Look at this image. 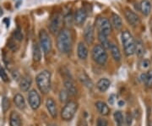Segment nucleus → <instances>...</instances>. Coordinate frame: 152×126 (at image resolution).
<instances>
[{
  "label": "nucleus",
  "instance_id": "nucleus-4",
  "mask_svg": "<svg viewBox=\"0 0 152 126\" xmlns=\"http://www.w3.org/2000/svg\"><path fill=\"white\" fill-rule=\"evenodd\" d=\"M92 58L98 64H105L107 61V53L106 49L101 45H96L92 49Z\"/></svg>",
  "mask_w": 152,
  "mask_h": 126
},
{
  "label": "nucleus",
  "instance_id": "nucleus-32",
  "mask_svg": "<svg viewBox=\"0 0 152 126\" xmlns=\"http://www.w3.org/2000/svg\"><path fill=\"white\" fill-rule=\"evenodd\" d=\"M0 77L4 82H8L9 81V77H8L7 74H6L5 70L1 65H0Z\"/></svg>",
  "mask_w": 152,
  "mask_h": 126
},
{
  "label": "nucleus",
  "instance_id": "nucleus-18",
  "mask_svg": "<svg viewBox=\"0 0 152 126\" xmlns=\"http://www.w3.org/2000/svg\"><path fill=\"white\" fill-rule=\"evenodd\" d=\"M96 109H97V110L99 111V113H100L101 114L104 115V116L109 114V113H110V109H109V107H108L104 102L98 101V102H96Z\"/></svg>",
  "mask_w": 152,
  "mask_h": 126
},
{
  "label": "nucleus",
  "instance_id": "nucleus-31",
  "mask_svg": "<svg viewBox=\"0 0 152 126\" xmlns=\"http://www.w3.org/2000/svg\"><path fill=\"white\" fill-rule=\"evenodd\" d=\"M68 97H69V95H68V93L65 90H62V91L60 92L59 98H60V101H61L62 103H65V102H67Z\"/></svg>",
  "mask_w": 152,
  "mask_h": 126
},
{
  "label": "nucleus",
  "instance_id": "nucleus-9",
  "mask_svg": "<svg viewBox=\"0 0 152 126\" xmlns=\"http://www.w3.org/2000/svg\"><path fill=\"white\" fill-rule=\"evenodd\" d=\"M28 102L31 108L34 110L37 109L41 106V97L36 90H31L29 92Z\"/></svg>",
  "mask_w": 152,
  "mask_h": 126
},
{
  "label": "nucleus",
  "instance_id": "nucleus-24",
  "mask_svg": "<svg viewBox=\"0 0 152 126\" xmlns=\"http://www.w3.org/2000/svg\"><path fill=\"white\" fill-rule=\"evenodd\" d=\"M112 22H113V26L117 30H120L123 27V21L120 16L117 14H113L112 15Z\"/></svg>",
  "mask_w": 152,
  "mask_h": 126
},
{
  "label": "nucleus",
  "instance_id": "nucleus-39",
  "mask_svg": "<svg viewBox=\"0 0 152 126\" xmlns=\"http://www.w3.org/2000/svg\"><path fill=\"white\" fill-rule=\"evenodd\" d=\"M140 79L143 82H145V80H146V73H144L140 75Z\"/></svg>",
  "mask_w": 152,
  "mask_h": 126
},
{
  "label": "nucleus",
  "instance_id": "nucleus-44",
  "mask_svg": "<svg viewBox=\"0 0 152 126\" xmlns=\"http://www.w3.org/2000/svg\"><path fill=\"white\" fill-rule=\"evenodd\" d=\"M149 126H152V123H151V124L149 125Z\"/></svg>",
  "mask_w": 152,
  "mask_h": 126
},
{
  "label": "nucleus",
  "instance_id": "nucleus-28",
  "mask_svg": "<svg viewBox=\"0 0 152 126\" xmlns=\"http://www.w3.org/2000/svg\"><path fill=\"white\" fill-rule=\"evenodd\" d=\"M114 119L118 126H123L124 125V116L120 111H117L114 114Z\"/></svg>",
  "mask_w": 152,
  "mask_h": 126
},
{
  "label": "nucleus",
  "instance_id": "nucleus-14",
  "mask_svg": "<svg viewBox=\"0 0 152 126\" xmlns=\"http://www.w3.org/2000/svg\"><path fill=\"white\" fill-rule=\"evenodd\" d=\"M87 17V14L84 9H79L78 11L75 13L74 15V22L77 25H82L85 21Z\"/></svg>",
  "mask_w": 152,
  "mask_h": 126
},
{
  "label": "nucleus",
  "instance_id": "nucleus-43",
  "mask_svg": "<svg viewBox=\"0 0 152 126\" xmlns=\"http://www.w3.org/2000/svg\"><path fill=\"white\" fill-rule=\"evenodd\" d=\"M3 14H4V12H3V9H2V8L0 7V17L3 15Z\"/></svg>",
  "mask_w": 152,
  "mask_h": 126
},
{
  "label": "nucleus",
  "instance_id": "nucleus-23",
  "mask_svg": "<svg viewBox=\"0 0 152 126\" xmlns=\"http://www.w3.org/2000/svg\"><path fill=\"white\" fill-rule=\"evenodd\" d=\"M79 79L81 81V83L86 86L87 88L91 89L93 87V82L91 81V80L89 78V76L86 75L84 72H81L80 73V75L79 76Z\"/></svg>",
  "mask_w": 152,
  "mask_h": 126
},
{
  "label": "nucleus",
  "instance_id": "nucleus-13",
  "mask_svg": "<svg viewBox=\"0 0 152 126\" xmlns=\"http://www.w3.org/2000/svg\"><path fill=\"white\" fill-rule=\"evenodd\" d=\"M65 91L68 93L69 96H75L77 94V88L72 80H66L64 81Z\"/></svg>",
  "mask_w": 152,
  "mask_h": 126
},
{
  "label": "nucleus",
  "instance_id": "nucleus-27",
  "mask_svg": "<svg viewBox=\"0 0 152 126\" xmlns=\"http://www.w3.org/2000/svg\"><path fill=\"white\" fill-rule=\"evenodd\" d=\"M98 39H99L100 42H101V46L103 47L105 49L110 48V45L111 44H110V42H109L108 38H107V36L101 34V33H98Z\"/></svg>",
  "mask_w": 152,
  "mask_h": 126
},
{
  "label": "nucleus",
  "instance_id": "nucleus-6",
  "mask_svg": "<svg viewBox=\"0 0 152 126\" xmlns=\"http://www.w3.org/2000/svg\"><path fill=\"white\" fill-rule=\"evenodd\" d=\"M96 28L98 30V33L108 36L112 31V25L107 18H97V20H96Z\"/></svg>",
  "mask_w": 152,
  "mask_h": 126
},
{
  "label": "nucleus",
  "instance_id": "nucleus-5",
  "mask_svg": "<svg viewBox=\"0 0 152 126\" xmlns=\"http://www.w3.org/2000/svg\"><path fill=\"white\" fill-rule=\"evenodd\" d=\"M78 109V104L75 102H68L67 104L63 107L61 112V117L63 120H70L73 119V117L75 114L76 111Z\"/></svg>",
  "mask_w": 152,
  "mask_h": 126
},
{
  "label": "nucleus",
  "instance_id": "nucleus-1",
  "mask_svg": "<svg viewBox=\"0 0 152 126\" xmlns=\"http://www.w3.org/2000/svg\"><path fill=\"white\" fill-rule=\"evenodd\" d=\"M72 36L68 29H63L57 35V47L62 53H68L72 49Z\"/></svg>",
  "mask_w": 152,
  "mask_h": 126
},
{
  "label": "nucleus",
  "instance_id": "nucleus-16",
  "mask_svg": "<svg viewBox=\"0 0 152 126\" xmlns=\"http://www.w3.org/2000/svg\"><path fill=\"white\" fill-rule=\"evenodd\" d=\"M31 83H32V80L31 79V77L26 75L25 77H23L21 80H20V89L22 90L23 92H27L30 87L31 86Z\"/></svg>",
  "mask_w": 152,
  "mask_h": 126
},
{
  "label": "nucleus",
  "instance_id": "nucleus-42",
  "mask_svg": "<svg viewBox=\"0 0 152 126\" xmlns=\"http://www.w3.org/2000/svg\"><path fill=\"white\" fill-rule=\"evenodd\" d=\"M118 105L119 106H123V105H124V101H119L118 102Z\"/></svg>",
  "mask_w": 152,
  "mask_h": 126
},
{
  "label": "nucleus",
  "instance_id": "nucleus-37",
  "mask_svg": "<svg viewBox=\"0 0 152 126\" xmlns=\"http://www.w3.org/2000/svg\"><path fill=\"white\" fill-rule=\"evenodd\" d=\"M141 64H142V67H143V68H148V67L151 65L150 61H149L148 59H144V60L142 61Z\"/></svg>",
  "mask_w": 152,
  "mask_h": 126
},
{
  "label": "nucleus",
  "instance_id": "nucleus-25",
  "mask_svg": "<svg viewBox=\"0 0 152 126\" xmlns=\"http://www.w3.org/2000/svg\"><path fill=\"white\" fill-rule=\"evenodd\" d=\"M135 52L138 57H142L145 54L144 44L140 40H137L135 42Z\"/></svg>",
  "mask_w": 152,
  "mask_h": 126
},
{
  "label": "nucleus",
  "instance_id": "nucleus-21",
  "mask_svg": "<svg viewBox=\"0 0 152 126\" xmlns=\"http://www.w3.org/2000/svg\"><path fill=\"white\" fill-rule=\"evenodd\" d=\"M140 10L144 15H149L151 10V4L149 0H142L140 3Z\"/></svg>",
  "mask_w": 152,
  "mask_h": 126
},
{
  "label": "nucleus",
  "instance_id": "nucleus-26",
  "mask_svg": "<svg viewBox=\"0 0 152 126\" xmlns=\"http://www.w3.org/2000/svg\"><path fill=\"white\" fill-rule=\"evenodd\" d=\"M32 53H33V58L35 61L38 62L41 58V52L40 49L39 45L37 43H34L32 47Z\"/></svg>",
  "mask_w": 152,
  "mask_h": 126
},
{
  "label": "nucleus",
  "instance_id": "nucleus-45",
  "mask_svg": "<svg viewBox=\"0 0 152 126\" xmlns=\"http://www.w3.org/2000/svg\"><path fill=\"white\" fill-rule=\"evenodd\" d=\"M48 126H56V125H48Z\"/></svg>",
  "mask_w": 152,
  "mask_h": 126
},
{
  "label": "nucleus",
  "instance_id": "nucleus-19",
  "mask_svg": "<svg viewBox=\"0 0 152 126\" xmlns=\"http://www.w3.org/2000/svg\"><path fill=\"white\" fill-rule=\"evenodd\" d=\"M77 54L80 59H85L88 56V49L83 42H79L77 47Z\"/></svg>",
  "mask_w": 152,
  "mask_h": 126
},
{
  "label": "nucleus",
  "instance_id": "nucleus-15",
  "mask_svg": "<svg viewBox=\"0 0 152 126\" xmlns=\"http://www.w3.org/2000/svg\"><path fill=\"white\" fill-rule=\"evenodd\" d=\"M111 85L110 80L107 79V78H101V80H99V81L96 84V87L98 88V90L101 92H104L107 91V89L109 88V86Z\"/></svg>",
  "mask_w": 152,
  "mask_h": 126
},
{
  "label": "nucleus",
  "instance_id": "nucleus-38",
  "mask_svg": "<svg viewBox=\"0 0 152 126\" xmlns=\"http://www.w3.org/2000/svg\"><path fill=\"white\" fill-rule=\"evenodd\" d=\"M126 121H127V125H130L132 123V116L129 114H127V118H126Z\"/></svg>",
  "mask_w": 152,
  "mask_h": 126
},
{
  "label": "nucleus",
  "instance_id": "nucleus-33",
  "mask_svg": "<svg viewBox=\"0 0 152 126\" xmlns=\"http://www.w3.org/2000/svg\"><path fill=\"white\" fill-rule=\"evenodd\" d=\"M13 36H14V38H15V40L19 41V42H20V41L23 40V34L20 32V30L15 31L14 33H13Z\"/></svg>",
  "mask_w": 152,
  "mask_h": 126
},
{
  "label": "nucleus",
  "instance_id": "nucleus-35",
  "mask_svg": "<svg viewBox=\"0 0 152 126\" xmlns=\"http://www.w3.org/2000/svg\"><path fill=\"white\" fill-rule=\"evenodd\" d=\"M64 20H65V23L67 25H69V26H71L72 25V24H73V20H74V19L72 16V15L70 14V15H68L65 16L64 18Z\"/></svg>",
  "mask_w": 152,
  "mask_h": 126
},
{
  "label": "nucleus",
  "instance_id": "nucleus-7",
  "mask_svg": "<svg viewBox=\"0 0 152 126\" xmlns=\"http://www.w3.org/2000/svg\"><path fill=\"white\" fill-rule=\"evenodd\" d=\"M39 38L40 44L42 48V51L46 55L48 54L52 49V41H51L49 35L45 30H41L39 33Z\"/></svg>",
  "mask_w": 152,
  "mask_h": 126
},
{
  "label": "nucleus",
  "instance_id": "nucleus-29",
  "mask_svg": "<svg viewBox=\"0 0 152 126\" xmlns=\"http://www.w3.org/2000/svg\"><path fill=\"white\" fill-rule=\"evenodd\" d=\"M10 108V103H9V100L8 98L4 97L2 100V109H3V112L6 113L9 109Z\"/></svg>",
  "mask_w": 152,
  "mask_h": 126
},
{
  "label": "nucleus",
  "instance_id": "nucleus-3",
  "mask_svg": "<svg viewBox=\"0 0 152 126\" xmlns=\"http://www.w3.org/2000/svg\"><path fill=\"white\" fill-rule=\"evenodd\" d=\"M122 43L124 46V52L127 56H131L135 52V41L129 31L122 32Z\"/></svg>",
  "mask_w": 152,
  "mask_h": 126
},
{
  "label": "nucleus",
  "instance_id": "nucleus-41",
  "mask_svg": "<svg viewBox=\"0 0 152 126\" xmlns=\"http://www.w3.org/2000/svg\"><path fill=\"white\" fill-rule=\"evenodd\" d=\"M4 21V22H7V27H9V19H5Z\"/></svg>",
  "mask_w": 152,
  "mask_h": 126
},
{
  "label": "nucleus",
  "instance_id": "nucleus-30",
  "mask_svg": "<svg viewBox=\"0 0 152 126\" xmlns=\"http://www.w3.org/2000/svg\"><path fill=\"white\" fill-rule=\"evenodd\" d=\"M145 85L147 87H151L152 86V69L148 71L146 73V80H145Z\"/></svg>",
  "mask_w": 152,
  "mask_h": 126
},
{
  "label": "nucleus",
  "instance_id": "nucleus-20",
  "mask_svg": "<svg viewBox=\"0 0 152 126\" xmlns=\"http://www.w3.org/2000/svg\"><path fill=\"white\" fill-rule=\"evenodd\" d=\"M14 102L15 103V106L19 109L23 110L25 108V101L21 94H19V93L16 94L14 98Z\"/></svg>",
  "mask_w": 152,
  "mask_h": 126
},
{
  "label": "nucleus",
  "instance_id": "nucleus-2",
  "mask_svg": "<svg viewBox=\"0 0 152 126\" xmlns=\"http://www.w3.org/2000/svg\"><path fill=\"white\" fill-rule=\"evenodd\" d=\"M36 84L41 92L43 94L48 93L51 89V73L47 70H43L37 75Z\"/></svg>",
  "mask_w": 152,
  "mask_h": 126
},
{
  "label": "nucleus",
  "instance_id": "nucleus-10",
  "mask_svg": "<svg viewBox=\"0 0 152 126\" xmlns=\"http://www.w3.org/2000/svg\"><path fill=\"white\" fill-rule=\"evenodd\" d=\"M125 18L127 20V21L133 26L135 27L137 25H139L140 23V16L135 14V12H133L132 10H130L129 9H127L125 10Z\"/></svg>",
  "mask_w": 152,
  "mask_h": 126
},
{
  "label": "nucleus",
  "instance_id": "nucleus-8",
  "mask_svg": "<svg viewBox=\"0 0 152 126\" xmlns=\"http://www.w3.org/2000/svg\"><path fill=\"white\" fill-rule=\"evenodd\" d=\"M63 20V18L60 14H55L50 20L49 23V31L52 34H57L60 32L62 28Z\"/></svg>",
  "mask_w": 152,
  "mask_h": 126
},
{
  "label": "nucleus",
  "instance_id": "nucleus-22",
  "mask_svg": "<svg viewBox=\"0 0 152 126\" xmlns=\"http://www.w3.org/2000/svg\"><path fill=\"white\" fill-rule=\"evenodd\" d=\"M109 49L111 51L112 56L114 58V60L117 61V62H119L121 60V52H120L118 47L117 45H115L114 43H111Z\"/></svg>",
  "mask_w": 152,
  "mask_h": 126
},
{
  "label": "nucleus",
  "instance_id": "nucleus-34",
  "mask_svg": "<svg viewBox=\"0 0 152 126\" xmlns=\"http://www.w3.org/2000/svg\"><path fill=\"white\" fill-rule=\"evenodd\" d=\"M8 47L11 49L12 51H16L17 49H18V46L15 43V42L14 40H12V39H10L8 42Z\"/></svg>",
  "mask_w": 152,
  "mask_h": 126
},
{
  "label": "nucleus",
  "instance_id": "nucleus-11",
  "mask_svg": "<svg viewBox=\"0 0 152 126\" xmlns=\"http://www.w3.org/2000/svg\"><path fill=\"white\" fill-rule=\"evenodd\" d=\"M84 40L88 45H91L94 42V40H95V38H94V27L92 25L88 24L85 26L84 31Z\"/></svg>",
  "mask_w": 152,
  "mask_h": 126
},
{
  "label": "nucleus",
  "instance_id": "nucleus-40",
  "mask_svg": "<svg viewBox=\"0 0 152 126\" xmlns=\"http://www.w3.org/2000/svg\"><path fill=\"white\" fill-rule=\"evenodd\" d=\"M114 98H115L114 95H112V96L109 98V103H110V104H113V103H114Z\"/></svg>",
  "mask_w": 152,
  "mask_h": 126
},
{
  "label": "nucleus",
  "instance_id": "nucleus-36",
  "mask_svg": "<svg viewBox=\"0 0 152 126\" xmlns=\"http://www.w3.org/2000/svg\"><path fill=\"white\" fill-rule=\"evenodd\" d=\"M96 126H108V122L103 118H99L96 122Z\"/></svg>",
  "mask_w": 152,
  "mask_h": 126
},
{
  "label": "nucleus",
  "instance_id": "nucleus-17",
  "mask_svg": "<svg viewBox=\"0 0 152 126\" xmlns=\"http://www.w3.org/2000/svg\"><path fill=\"white\" fill-rule=\"evenodd\" d=\"M10 126H21V119L18 113L13 111L9 116Z\"/></svg>",
  "mask_w": 152,
  "mask_h": 126
},
{
  "label": "nucleus",
  "instance_id": "nucleus-12",
  "mask_svg": "<svg viewBox=\"0 0 152 126\" xmlns=\"http://www.w3.org/2000/svg\"><path fill=\"white\" fill-rule=\"evenodd\" d=\"M46 106L52 118H56L57 115V111L56 103L54 102V100L52 98H48L46 102Z\"/></svg>",
  "mask_w": 152,
  "mask_h": 126
}]
</instances>
